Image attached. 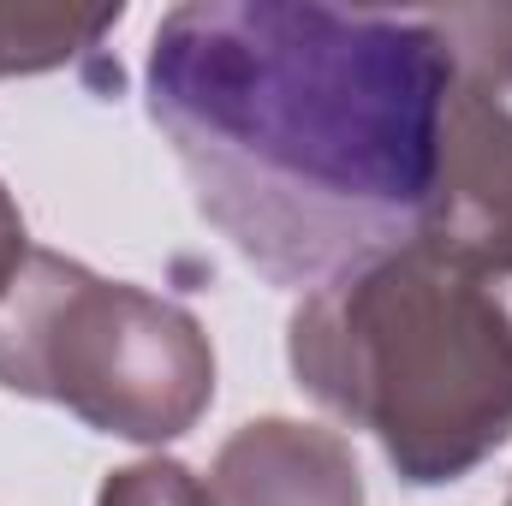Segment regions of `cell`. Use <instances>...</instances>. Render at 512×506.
I'll use <instances>...</instances> for the list:
<instances>
[{
  "mask_svg": "<svg viewBox=\"0 0 512 506\" xmlns=\"http://www.w3.org/2000/svg\"><path fill=\"white\" fill-rule=\"evenodd\" d=\"M453 72L429 12L191 0L161 12L143 96L197 215L316 292L417 239Z\"/></svg>",
  "mask_w": 512,
  "mask_h": 506,
  "instance_id": "cell-1",
  "label": "cell"
},
{
  "mask_svg": "<svg viewBox=\"0 0 512 506\" xmlns=\"http://www.w3.org/2000/svg\"><path fill=\"white\" fill-rule=\"evenodd\" d=\"M286 364L399 483H465L512 441V286L399 245L298 298Z\"/></svg>",
  "mask_w": 512,
  "mask_h": 506,
  "instance_id": "cell-2",
  "label": "cell"
},
{
  "mask_svg": "<svg viewBox=\"0 0 512 506\" xmlns=\"http://www.w3.org/2000/svg\"><path fill=\"white\" fill-rule=\"evenodd\" d=\"M0 387L96 435L167 447L215 405V346L185 304L30 245L0 292Z\"/></svg>",
  "mask_w": 512,
  "mask_h": 506,
  "instance_id": "cell-3",
  "label": "cell"
},
{
  "mask_svg": "<svg viewBox=\"0 0 512 506\" xmlns=\"http://www.w3.org/2000/svg\"><path fill=\"white\" fill-rule=\"evenodd\" d=\"M411 245L447 256L477 280L512 286V90L471 66L453 72L435 185Z\"/></svg>",
  "mask_w": 512,
  "mask_h": 506,
  "instance_id": "cell-4",
  "label": "cell"
},
{
  "mask_svg": "<svg viewBox=\"0 0 512 506\" xmlns=\"http://www.w3.org/2000/svg\"><path fill=\"white\" fill-rule=\"evenodd\" d=\"M215 506H364L358 453L340 429L304 417H256L209 465Z\"/></svg>",
  "mask_w": 512,
  "mask_h": 506,
  "instance_id": "cell-5",
  "label": "cell"
},
{
  "mask_svg": "<svg viewBox=\"0 0 512 506\" xmlns=\"http://www.w3.org/2000/svg\"><path fill=\"white\" fill-rule=\"evenodd\" d=\"M429 18L447 36L459 66L512 90V6H453V12H429Z\"/></svg>",
  "mask_w": 512,
  "mask_h": 506,
  "instance_id": "cell-6",
  "label": "cell"
},
{
  "mask_svg": "<svg viewBox=\"0 0 512 506\" xmlns=\"http://www.w3.org/2000/svg\"><path fill=\"white\" fill-rule=\"evenodd\" d=\"M96 506H215L209 483L179 459H137L102 477Z\"/></svg>",
  "mask_w": 512,
  "mask_h": 506,
  "instance_id": "cell-7",
  "label": "cell"
},
{
  "mask_svg": "<svg viewBox=\"0 0 512 506\" xmlns=\"http://www.w3.org/2000/svg\"><path fill=\"white\" fill-rule=\"evenodd\" d=\"M24 256H30V233H24V215H18L6 179H0V292L12 286V274L24 268Z\"/></svg>",
  "mask_w": 512,
  "mask_h": 506,
  "instance_id": "cell-8",
  "label": "cell"
},
{
  "mask_svg": "<svg viewBox=\"0 0 512 506\" xmlns=\"http://www.w3.org/2000/svg\"><path fill=\"white\" fill-rule=\"evenodd\" d=\"M501 506H512V489H507V501H501Z\"/></svg>",
  "mask_w": 512,
  "mask_h": 506,
  "instance_id": "cell-9",
  "label": "cell"
},
{
  "mask_svg": "<svg viewBox=\"0 0 512 506\" xmlns=\"http://www.w3.org/2000/svg\"><path fill=\"white\" fill-rule=\"evenodd\" d=\"M0 78H6V60H0Z\"/></svg>",
  "mask_w": 512,
  "mask_h": 506,
  "instance_id": "cell-10",
  "label": "cell"
}]
</instances>
